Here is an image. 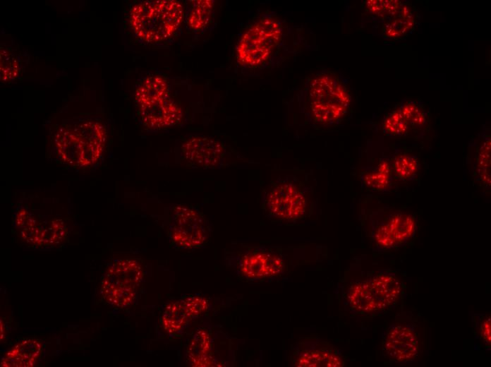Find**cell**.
Returning a JSON list of instances; mask_svg holds the SVG:
<instances>
[{
  "label": "cell",
  "instance_id": "6da1fadb",
  "mask_svg": "<svg viewBox=\"0 0 491 367\" xmlns=\"http://www.w3.org/2000/svg\"><path fill=\"white\" fill-rule=\"evenodd\" d=\"M107 132L100 123L86 121L73 128L61 127L55 136V143L62 161L75 167L91 166L101 157Z\"/></svg>",
  "mask_w": 491,
  "mask_h": 367
},
{
  "label": "cell",
  "instance_id": "7a4b0ae2",
  "mask_svg": "<svg viewBox=\"0 0 491 367\" xmlns=\"http://www.w3.org/2000/svg\"><path fill=\"white\" fill-rule=\"evenodd\" d=\"M183 18V6L178 1H143L132 7L130 25L141 40L159 42L169 38L178 29Z\"/></svg>",
  "mask_w": 491,
  "mask_h": 367
},
{
  "label": "cell",
  "instance_id": "3957f363",
  "mask_svg": "<svg viewBox=\"0 0 491 367\" xmlns=\"http://www.w3.org/2000/svg\"><path fill=\"white\" fill-rule=\"evenodd\" d=\"M308 109L317 124L329 126L342 121L351 104L345 83L335 74L322 72L310 82L308 91Z\"/></svg>",
  "mask_w": 491,
  "mask_h": 367
},
{
  "label": "cell",
  "instance_id": "277c9868",
  "mask_svg": "<svg viewBox=\"0 0 491 367\" xmlns=\"http://www.w3.org/2000/svg\"><path fill=\"white\" fill-rule=\"evenodd\" d=\"M135 97L142 121L149 128L171 126L181 120L182 110L170 97L168 84L160 76L144 79L136 89Z\"/></svg>",
  "mask_w": 491,
  "mask_h": 367
},
{
  "label": "cell",
  "instance_id": "5b68a950",
  "mask_svg": "<svg viewBox=\"0 0 491 367\" xmlns=\"http://www.w3.org/2000/svg\"><path fill=\"white\" fill-rule=\"evenodd\" d=\"M282 27L278 20L265 16L241 36L236 56L241 65L255 68L267 61L281 40Z\"/></svg>",
  "mask_w": 491,
  "mask_h": 367
},
{
  "label": "cell",
  "instance_id": "8992f818",
  "mask_svg": "<svg viewBox=\"0 0 491 367\" xmlns=\"http://www.w3.org/2000/svg\"><path fill=\"white\" fill-rule=\"evenodd\" d=\"M143 277L138 261L121 259L114 261L102 279L101 294L104 299L116 308H124L133 303Z\"/></svg>",
  "mask_w": 491,
  "mask_h": 367
},
{
  "label": "cell",
  "instance_id": "52a82bcc",
  "mask_svg": "<svg viewBox=\"0 0 491 367\" xmlns=\"http://www.w3.org/2000/svg\"><path fill=\"white\" fill-rule=\"evenodd\" d=\"M263 201L273 217L284 220L303 217L308 205L305 187L291 175L279 176L265 193Z\"/></svg>",
  "mask_w": 491,
  "mask_h": 367
},
{
  "label": "cell",
  "instance_id": "ba28073f",
  "mask_svg": "<svg viewBox=\"0 0 491 367\" xmlns=\"http://www.w3.org/2000/svg\"><path fill=\"white\" fill-rule=\"evenodd\" d=\"M417 325L408 311H402L382 335V354L391 363L411 364L419 354Z\"/></svg>",
  "mask_w": 491,
  "mask_h": 367
},
{
  "label": "cell",
  "instance_id": "9c48e42d",
  "mask_svg": "<svg viewBox=\"0 0 491 367\" xmlns=\"http://www.w3.org/2000/svg\"><path fill=\"white\" fill-rule=\"evenodd\" d=\"M372 239L377 248L389 250L404 245L417 229L416 218L399 211H375L370 217Z\"/></svg>",
  "mask_w": 491,
  "mask_h": 367
},
{
  "label": "cell",
  "instance_id": "30bf717a",
  "mask_svg": "<svg viewBox=\"0 0 491 367\" xmlns=\"http://www.w3.org/2000/svg\"><path fill=\"white\" fill-rule=\"evenodd\" d=\"M169 231L172 242L185 248L202 245L208 236L207 224L201 214L182 205L173 207Z\"/></svg>",
  "mask_w": 491,
  "mask_h": 367
},
{
  "label": "cell",
  "instance_id": "8fae6325",
  "mask_svg": "<svg viewBox=\"0 0 491 367\" xmlns=\"http://www.w3.org/2000/svg\"><path fill=\"white\" fill-rule=\"evenodd\" d=\"M181 155L193 165L213 168L223 162L225 148L222 143L214 139L194 136L182 145Z\"/></svg>",
  "mask_w": 491,
  "mask_h": 367
},
{
  "label": "cell",
  "instance_id": "7c38bea8",
  "mask_svg": "<svg viewBox=\"0 0 491 367\" xmlns=\"http://www.w3.org/2000/svg\"><path fill=\"white\" fill-rule=\"evenodd\" d=\"M281 257L267 249H257L243 255L240 260L241 274L252 279L277 276L284 272Z\"/></svg>",
  "mask_w": 491,
  "mask_h": 367
},
{
  "label": "cell",
  "instance_id": "4fadbf2b",
  "mask_svg": "<svg viewBox=\"0 0 491 367\" xmlns=\"http://www.w3.org/2000/svg\"><path fill=\"white\" fill-rule=\"evenodd\" d=\"M370 286L383 310L394 306L399 301L402 285L392 271H382L368 279Z\"/></svg>",
  "mask_w": 491,
  "mask_h": 367
},
{
  "label": "cell",
  "instance_id": "5bb4252c",
  "mask_svg": "<svg viewBox=\"0 0 491 367\" xmlns=\"http://www.w3.org/2000/svg\"><path fill=\"white\" fill-rule=\"evenodd\" d=\"M346 300L350 308L357 313L368 314L384 311L368 279L352 284L348 289Z\"/></svg>",
  "mask_w": 491,
  "mask_h": 367
},
{
  "label": "cell",
  "instance_id": "9a60e30c",
  "mask_svg": "<svg viewBox=\"0 0 491 367\" xmlns=\"http://www.w3.org/2000/svg\"><path fill=\"white\" fill-rule=\"evenodd\" d=\"M416 22L413 9L409 5L404 4L396 14L384 23L382 35L389 40L402 38L414 28Z\"/></svg>",
  "mask_w": 491,
  "mask_h": 367
},
{
  "label": "cell",
  "instance_id": "2e32d148",
  "mask_svg": "<svg viewBox=\"0 0 491 367\" xmlns=\"http://www.w3.org/2000/svg\"><path fill=\"white\" fill-rule=\"evenodd\" d=\"M41 354V345L34 339L22 341L8 351L1 360V366H32Z\"/></svg>",
  "mask_w": 491,
  "mask_h": 367
},
{
  "label": "cell",
  "instance_id": "e0dca14e",
  "mask_svg": "<svg viewBox=\"0 0 491 367\" xmlns=\"http://www.w3.org/2000/svg\"><path fill=\"white\" fill-rule=\"evenodd\" d=\"M392 164L387 158H381L379 163L373 167L362 172L360 181L362 185L367 189L383 192L389 191L392 187Z\"/></svg>",
  "mask_w": 491,
  "mask_h": 367
},
{
  "label": "cell",
  "instance_id": "ac0fdd59",
  "mask_svg": "<svg viewBox=\"0 0 491 367\" xmlns=\"http://www.w3.org/2000/svg\"><path fill=\"white\" fill-rule=\"evenodd\" d=\"M193 318L183 299L171 302L165 307L161 323L168 333L175 334L181 332Z\"/></svg>",
  "mask_w": 491,
  "mask_h": 367
},
{
  "label": "cell",
  "instance_id": "d6986e66",
  "mask_svg": "<svg viewBox=\"0 0 491 367\" xmlns=\"http://www.w3.org/2000/svg\"><path fill=\"white\" fill-rule=\"evenodd\" d=\"M214 11V1H188L185 13V23L194 32L204 30L209 24Z\"/></svg>",
  "mask_w": 491,
  "mask_h": 367
},
{
  "label": "cell",
  "instance_id": "ffe728a7",
  "mask_svg": "<svg viewBox=\"0 0 491 367\" xmlns=\"http://www.w3.org/2000/svg\"><path fill=\"white\" fill-rule=\"evenodd\" d=\"M343 359L328 349H309L300 353L295 366L298 367H341Z\"/></svg>",
  "mask_w": 491,
  "mask_h": 367
},
{
  "label": "cell",
  "instance_id": "44dd1931",
  "mask_svg": "<svg viewBox=\"0 0 491 367\" xmlns=\"http://www.w3.org/2000/svg\"><path fill=\"white\" fill-rule=\"evenodd\" d=\"M211 348L209 333L204 329L198 330L193 335L188 349V359L193 366H210Z\"/></svg>",
  "mask_w": 491,
  "mask_h": 367
},
{
  "label": "cell",
  "instance_id": "7402d4cb",
  "mask_svg": "<svg viewBox=\"0 0 491 367\" xmlns=\"http://www.w3.org/2000/svg\"><path fill=\"white\" fill-rule=\"evenodd\" d=\"M478 181L486 188H490V137L486 136L479 146L475 164Z\"/></svg>",
  "mask_w": 491,
  "mask_h": 367
},
{
  "label": "cell",
  "instance_id": "603a6c76",
  "mask_svg": "<svg viewBox=\"0 0 491 367\" xmlns=\"http://www.w3.org/2000/svg\"><path fill=\"white\" fill-rule=\"evenodd\" d=\"M420 163L416 156L399 153L394 156L392 168L394 174L401 181H413L418 174Z\"/></svg>",
  "mask_w": 491,
  "mask_h": 367
},
{
  "label": "cell",
  "instance_id": "cb8c5ba5",
  "mask_svg": "<svg viewBox=\"0 0 491 367\" xmlns=\"http://www.w3.org/2000/svg\"><path fill=\"white\" fill-rule=\"evenodd\" d=\"M398 108L409 126L420 128L426 125L428 114L419 102L408 100L401 103Z\"/></svg>",
  "mask_w": 491,
  "mask_h": 367
},
{
  "label": "cell",
  "instance_id": "d4e9b609",
  "mask_svg": "<svg viewBox=\"0 0 491 367\" xmlns=\"http://www.w3.org/2000/svg\"><path fill=\"white\" fill-rule=\"evenodd\" d=\"M409 125L399 108L385 116L382 121L384 133L391 136H402L407 133Z\"/></svg>",
  "mask_w": 491,
  "mask_h": 367
},
{
  "label": "cell",
  "instance_id": "484cf974",
  "mask_svg": "<svg viewBox=\"0 0 491 367\" xmlns=\"http://www.w3.org/2000/svg\"><path fill=\"white\" fill-rule=\"evenodd\" d=\"M404 4L399 0H369L365 6L371 13L387 19L396 14Z\"/></svg>",
  "mask_w": 491,
  "mask_h": 367
},
{
  "label": "cell",
  "instance_id": "4316f807",
  "mask_svg": "<svg viewBox=\"0 0 491 367\" xmlns=\"http://www.w3.org/2000/svg\"><path fill=\"white\" fill-rule=\"evenodd\" d=\"M0 73L1 80L10 81L16 78L18 73V63L10 51L1 49Z\"/></svg>",
  "mask_w": 491,
  "mask_h": 367
},
{
  "label": "cell",
  "instance_id": "83f0119b",
  "mask_svg": "<svg viewBox=\"0 0 491 367\" xmlns=\"http://www.w3.org/2000/svg\"><path fill=\"white\" fill-rule=\"evenodd\" d=\"M185 299L193 318L202 315L208 308V301L201 296H194Z\"/></svg>",
  "mask_w": 491,
  "mask_h": 367
},
{
  "label": "cell",
  "instance_id": "f1b7e54d",
  "mask_svg": "<svg viewBox=\"0 0 491 367\" xmlns=\"http://www.w3.org/2000/svg\"><path fill=\"white\" fill-rule=\"evenodd\" d=\"M481 318L477 323V329L479 332L481 339L483 343L490 347L491 342V334H490V315H480Z\"/></svg>",
  "mask_w": 491,
  "mask_h": 367
}]
</instances>
